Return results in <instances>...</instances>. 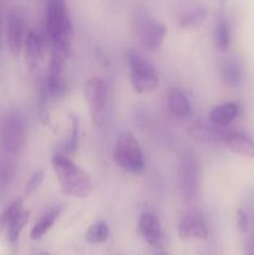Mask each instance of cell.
<instances>
[{"label":"cell","instance_id":"cell-1","mask_svg":"<svg viewBox=\"0 0 254 255\" xmlns=\"http://www.w3.org/2000/svg\"><path fill=\"white\" fill-rule=\"evenodd\" d=\"M52 167L65 194L85 198L91 193L92 183L89 174L64 154H55L52 157Z\"/></svg>","mask_w":254,"mask_h":255},{"label":"cell","instance_id":"cell-2","mask_svg":"<svg viewBox=\"0 0 254 255\" xmlns=\"http://www.w3.org/2000/svg\"><path fill=\"white\" fill-rule=\"evenodd\" d=\"M46 30L52 40V46L70 51L74 27L69 9L62 0H50L46 4Z\"/></svg>","mask_w":254,"mask_h":255},{"label":"cell","instance_id":"cell-3","mask_svg":"<svg viewBox=\"0 0 254 255\" xmlns=\"http://www.w3.org/2000/svg\"><path fill=\"white\" fill-rule=\"evenodd\" d=\"M26 122L19 112H9L5 116L0 133V154L17 159L26 141Z\"/></svg>","mask_w":254,"mask_h":255},{"label":"cell","instance_id":"cell-4","mask_svg":"<svg viewBox=\"0 0 254 255\" xmlns=\"http://www.w3.org/2000/svg\"><path fill=\"white\" fill-rule=\"evenodd\" d=\"M127 64L132 87L137 94H146L156 89L158 85V74L143 55L136 50H129L127 52Z\"/></svg>","mask_w":254,"mask_h":255},{"label":"cell","instance_id":"cell-5","mask_svg":"<svg viewBox=\"0 0 254 255\" xmlns=\"http://www.w3.org/2000/svg\"><path fill=\"white\" fill-rule=\"evenodd\" d=\"M114 158L120 167L129 173H139L144 168L141 146L131 132L119 137L114 148Z\"/></svg>","mask_w":254,"mask_h":255},{"label":"cell","instance_id":"cell-6","mask_svg":"<svg viewBox=\"0 0 254 255\" xmlns=\"http://www.w3.org/2000/svg\"><path fill=\"white\" fill-rule=\"evenodd\" d=\"M67 56H69V52L59 49V47L52 46L49 72H47L46 81L44 82V86L51 101L61 99L66 94L67 87L65 65H66Z\"/></svg>","mask_w":254,"mask_h":255},{"label":"cell","instance_id":"cell-7","mask_svg":"<svg viewBox=\"0 0 254 255\" xmlns=\"http://www.w3.org/2000/svg\"><path fill=\"white\" fill-rule=\"evenodd\" d=\"M85 99L89 105L90 116L96 128H101L106 120V82L99 76L90 77L85 84Z\"/></svg>","mask_w":254,"mask_h":255},{"label":"cell","instance_id":"cell-8","mask_svg":"<svg viewBox=\"0 0 254 255\" xmlns=\"http://www.w3.org/2000/svg\"><path fill=\"white\" fill-rule=\"evenodd\" d=\"M179 191L184 202L192 203L198 196V161L192 151L184 152L179 161Z\"/></svg>","mask_w":254,"mask_h":255},{"label":"cell","instance_id":"cell-9","mask_svg":"<svg viewBox=\"0 0 254 255\" xmlns=\"http://www.w3.org/2000/svg\"><path fill=\"white\" fill-rule=\"evenodd\" d=\"M25 16L24 11L19 7L10 10L7 16V46L12 56H17L24 44Z\"/></svg>","mask_w":254,"mask_h":255},{"label":"cell","instance_id":"cell-10","mask_svg":"<svg viewBox=\"0 0 254 255\" xmlns=\"http://www.w3.org/2000/svg\"><path fill=\"white\" fill-rule=\"evenodd\" d=\"M178 236L182 239H206L208 228L202 214L194 211L184 213L178 224Z\"/></svg>","mask_w":254,"mask_h":255},{"label":"cell","instance_id":"cell-11","mask_svg":"<svg viewBox=\"0 0 254 255\" xmlns=\"http://www.w3.org/2000/svg\"><path fill=\"white\" fill-rule=\"evenodd\" d=\"M142 41L149 51H156L161 47L166 35V26L152 19H146L139 25Z\"/></svg>","mask_w":254,"mask_h":255},{"label":"cell","instance_id":"cell-12","mask_svg":"<svg viewBox=\"0 0 254 255\" xmlns=\"http://www.w3.org/2000/svg\"><path fill=\"white\" fill-rule=\"evenodd\" d=\"M138 231L144 241L152 247L162 243V226L159 219L152 213H143L138 219Z\"/></svg>","mask_w":254,"mask_h":255},{"label":"cell","instance_id":"cell-13","mask_svg":"<svg viewBox=\"0 0 254 255\" xmlns=\"http://www.w3.org/2000/svg\"><path fill=\"white\" fill-rule=\"evenodd\" d=\"M229 151L248 158H254V141L241 132H228L223 141Z\"/></svg>","mask_w":254,"mask_h":255},{"label":"cell","instance_id":"cell-14","mask_svg":"<svg viewBox=\"0 0 254 255\" xmlns=\"http://www.w3.org/2000/svg\"><path fill=\"white\" fill-rule=\"evenodd\" d=\"M25 46V60L30 70H34L41 57L42 52V41L41 37L34 30H30L26 35L24 42Z\"/></svg>","mask_w":254,"mask_h":255},{"label":"cell","instance_id":"cell-15","mask_svg":"<svg viewBox=\"0 0 254 255\" xmlns=\"http://www.w3.org/2000/svg\"><path fill=\"white\" fill-rule=\"evenodd\" d=\"M239 106L236 102H227L216 106L209 112V120L216 126H227L238 116Z\"/></svg>","mask_w":254,"mask_h":255},{"label":"cell","instance_id":"cell-16","mask_svg":"<svg viewBox=\"0 0 254 255\" xmlns=\"http://www.w3.org/2000/svg\"><path fill=\"white\" fill-rule=\"evenodd\" d=\"M189 134L193 137L197 141L202 142H222L223 143L224 138H226L227 131H222V129L213 128V127L206 126L203 124H193L188 129Z\"/></svg>","mask_w":254,"mask_h":255},{"label":"cell","instance_id":"cell-17","mask_svg":"<svg viewBox=\"0 0 254 255\" xmlns=\"http://www.w3.org/2000/svg\"><path fill=\"white\" fill-rule=\"evenodd\" d=\"M168 107L176 117H187L191 114V104L179 89H171L168 92Z\"/></svg>","mask_w":254,"mask_h":255},{"label":"cell","instance_id":"cell-18","mask_svg":"<svg viewBox=\"0 0 254 255\" xmlns=\"http://www.w3.org/2000/svg\"><path fill=\"white\" fill-rule=\"evenodd\" d=\"M61 209L62 207H56V208L51 209L46 214H44L39 219V222H36V224L32 227L31 233H30V237H31L32 241H39V239H41L50 231V228L54 226L55 221L59 218L60 213H61Z\"/></svg>","mask_w":254,"mask_h":255},{"label":"cell","instance_id":"cell-19","mask_svg":"<svg viewBox=\"0 0 254 255\" xmlns=\"http://www.w3.org/2000/svg\"><path fill=\"white\" fill-rule=\"evenodd\" d=\"M222 77L229 86H237L241 84L243 77L241 64L234 59H227L222 65Z\"/></svg>","mask_w":254,"mask_h":255},{"label":"cell","instance_id":"cell-20","mask_svg":"<svg viewBox=\"0 0 254 255\" xmlns=\"http://www.w3.org/2000/svg\"><path fill=\"white\" fill-rule=\"evenodd\" d=\"M214 44L219 51H226L231 45V30L226 17L219 16L214 29Z\"/></svg>","mask_w":254,"mask_h":255},{"label":"cell","instance_id":"cell-21","mask_svg":"<svg viewBox=\"0 0 254 255\" xmlns=\"http://www.w3.org/2000/svg\"><path fill=\"white\" fill-rule=\"evenodd\" d=\"M109 226L104 221L95 222L86 232V241L91 244H101L109 238Z\"/></svg>","mask_w":254,"mask_h":255},{"label":"cell","instance_id":"cell-22","mask_svg":"<svg viewBox=\"0 0 254 255\" xmlns=\"http://www.w3.org/2000/svg\"><path fill=\"white\" fill-rule=\"evenodd\" d=\"M22 211V199H16L9 207L4 209L0 214V237L5 231H7L10 223L14 221L15 217Z\"/></svg>","mask_w":254,"mask_h":255},{"label":"cell","instance_id":"cell-23","mask_svg":"<svg viewBox=\"0 0 254 255\" xmlns=\"http://www.w3.org/2000/svg\"><path fill=\"white\" fill-rule=\"evenodd\" d=\"M30 213L26 211H21L16 217L14 218V221L10 223L9 228H7V238L11 244H15L19 239L20 233L24 229V227L26 226L27 222H29Z\"/></svg>","mask_w":254,"mask_h":255},{"label":"cell","instance_id":"cell-24","mask_svg":"<svg viewBox=\"0 0 254 255\" xmlns=\"http://www.w3.org/2000/svg\"><path fill=\"white\" fill-rule=\"evenodd\" d=\"M207 16V10L204 7H197L192 11L186 12L183 16L179 20V25L183 29H194V27L199 26L202 22L204 21Z\"/></svg>","mask_w":254,"mask_h":255},{"label":"cell","instance_id":"cell-25","mask_svg":"<svg viewBox=\"0 0 254 255\" xmlns=\"http://www.w3.org/2000/svg\"><path fill=\"white\" fill-rule=\"evenodd\" d=\"M50 102L51 99L47 95L46 89L42 85L40 89L39 95V104H37V110H39V119L42 125H49L50 124Z\"/></svg>","mask_w":254,"mask_h":255},{"label":"cell","instance_id":"cell-26","mask_svg":"<svg viewBox=\"0 0 254 255\" xmlns=\"http://www.w3.org/2000/svg\"><path fill=\"white\" fill-rule=\"evenodd\" d=\"M70 119H71V134H70L69 141L66 142V151L69 153H74L77 149V144H79L80 122L79 119L72 114H70Z\"/></svg>","mask_w":254,"mask_h":255},{"label":"cell","instance_id":"cell-27","mask_svg":"<svg viewBox=\"0 0 254 255\" xmlns=\"http://www.w3.org/2000/svg\"><path fill=\"white\" fill-rule=\"evenodd\" d=\"M44 181V172L37 171L30 177V179L27 181V183L25 184V196H30V194L34 193L37 188L42 184Z\"/></svg>","mask_w":254,"mask_h":255},{"label":"cell","instance_id":"cell-28","mask_svg":"<svg viewBox=\"0 0 254 255\" xmlns=\"http://www.w3.org/2000/svg\"><path fill=\"white\" fill-rule=\"evenodd\" d=\"M237 224H238V228L242 233H248L249 228H251V218L243 208H239L237 211Z\"/></svg>","mask_w":254,"mask_h":255},{"label":"cell","instance_id":"cell-29","mask_svg":"<svg viewBox=\"0 0 254 255\" xmlns=\"http://www.w3.org/2000/svg\"><path fill=\"white\" fill-rule=\"evenodd\" d=\"M247 234L248 237L244 244V255H254V219L251 221V228Z\"/></svg>","mask_w":254,"mask_h":255},{"label":"cell","instance_id":"cell-30","mask_svg":"<svg viewBox=\"0 0 254 255\" xmlns=\"http://www.w3.org/2000/svg\"><path fill=\"white\" fill-rule=\"evenodd\" d=\"M0 30H1V16H0Z\"/></svg>","mask_w":254,"mask_h":255},{"label":"cell","instance_id":"cell-31","mask_svg":"<svg viewBox=\"0 0 254 255\" xmlns=\"http://www.w3.org/2000/svg\"><path fill=\"white\" fill-rule=\"evenodd\" d=\"M162 255H166V254H162Z\"/></svg>","mask_w":254,"mask_h":255},{"label":"cell","instance_id":"cell-32","mask_svg":"<svg viewBox=\"0 0 254 255\" xmlns=\"http://www.w3.org/2000/svg\"><path fill=\"white\" fill-rule=\"evenodd\" d=\"M42 255H45V254H42Z\"/></svg>","mask_w":254,"mask_h":255}]
</instances>
